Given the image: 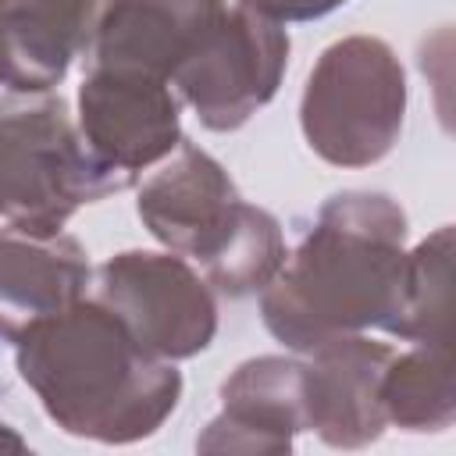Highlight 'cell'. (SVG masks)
<instances>
[{
  "instance_id": "obj_16",
  "label": "cell",
  "mask_w": 456,
  "mask_h": 456,
  "mask_svg": "<svg viewBox=\"0 0 456 456\" xmlns=\"http://www.w3.org/2000/svg\"><path fill=\"white\" fill-rule=\"evenodd\" d=\"M235 4L249 7L260 18L289 25V21H317V18L331 14V11H338L346 0H235Z\"/></svg>"
},
{
  "instance_id": "obj_6",
  "label": "cell",
  "mask_w": 456,
  "mask_h": 456,
  "mask_svg": "<svg viewBox=\"0 0 456 456\" xmlns=\"http://www.w3.org/2000/svg\"><path fill=\"white\" fill-rule=\"evenodd\" d=\"M289 46L285 25L228 4L200 46L178 64L171 89L203 128L235 132L274 100L289 68Z\"/></svg>"
},
{
  "instance_id": "obj_4",
  "label": "cell",
  "mask_w": 456,
  "mask_h": 456,
  "mask_svg": "<svg viewBox=\"0 0 456 456\" xmlns=\"http://www.w3.org/2000/svg\"><path fill=\"white\" fill-rule=\"evenodd\" d=\"M128 175L100 164L53 93H7L0 100V217L14 228L61 232L86 203L132 189Z\"/></svg>"
},
{
  "instance_id": "obj_12",
  "label": "cell",
  "mask_w": 456,
  "mask_h": 456,
  "mask_svg": "<svg viewBox=\"0 0 456 456\" xmlns=\"http://www.w3.org/2000/svg\"><path fill=\"white\" fill-rule=\"evenodd\" d=\"M224 7L228 0H110L100 14L89 64L171 86L178 64L200 46Z\"/></svg>"
},
{
  "instance_id": "obj_5",
  "label": "cell",
  "mask_w": 456,
  "mask_h": 456,
  "mask_svg": "<svg viewBox=\"0 0 456 456\" xmlns=\"http://www.w3.org/2000/svg\"><path fill=\"white\" fill-rule=\"evenodd\" d=\"M406 121V71L378 36L321 50L299 100L306 146L331 167H370L392 153Z\"/></svg>"
},
{
  "instance_id": "obj_3",
  "label": "cell",
  "mask_w": 456,
  "mask_h": 456,
  "mask_svg": "<svg viewBox=\"0 0 456 456\" xmlns=\"http://www.w3.org/2000/svg\"><path fill=\"white\" fill-rule=\"evenodd\" d=\"M135 214L164 249L196 260L207 285L228 299L264 292L289 256L278 217L246 203L228 171L189 139L139 185Z\"/></svg>"
},
{
  "instance_id": "obj_15",
  "label": "cell",
  "mask_w": 456,
  "mask_h": 456,
  "mask_svg": "<svg viewBox=\"0 0 456 456\" xmlns=\"http://www.w3.org/2000/svg\"><path fill=\"white\" fill-rule=\"evenodd\" d=\"M385 335L413 346H452V228L442 224L406 249L399 310Z\"/></svg>"
},
{
  "instance_id": "obj_8",
  "label": "cell",
  "mask_w": 456,
  "mask_h": 456,
  "mask_svg": "<svg viewBox=\"0 0 456 456\" xmlns=\"http://www.w3.org/2000/svg\"><path fill=\"white\" fill-rule=\"evenodd\" d=\"M75 125L86 150L132 182L185 139L182 103L167 82L100 64L82 75Z\"/></svg>"
},
{
  "instance_id": "obj_7",
  "label": "cell",
  "mask_w": 456,
  "mask_h": 456,
  "mask_svg": "<svg viewBox=\"0 0 456 456\" xmlns=\"http://www.w3.org/2000/svg\"><path fill=\"white\" fill-rule=\"evenodd\" d=\"M96 299L160 360H192L217 335L214 289L178 253L125 249L96 267Z\"/></svg>"
},
{
  "instance_id": "obj_2",
  "label": "cell",
  "mask_w": 456,
  "mask_h": 456,
  "mask_svg": "<svg viewBox=\"0 0 456 456\" xmlns=\"http://www.w3.org/2000/svg\"><path fill=\"white\" fill-rule=\"evenodd\" d=\"M11 349L18 378L71 438L142 442L164 428L182 399V370L146 353L96 296L32 321Z\"/></svg>"
},
{
  "instance_id": "obj_14",
  "label": "cell",
  "mask_w": 456,
  "mask_h": 456,
  "mask_svg": "<svg viewBox=\"0 0 456 456\" xmlns=\"http://www.w3.org/2000/svg\"><path fill=\"white\" fill-rule=\"evenodd\" d=\"M378 399L385 420L399 431L435 435L456 420V381H452V346H413L392 353Z\"/></svg>"
},
{
  "instance_id": "obj_11",
  "label": "cell",
  "mask_w": 456,
  "mask_h": 456,
  "mask_svg": "<svg viewBox=\"0 0 456 456\" xmlns=\"http://www.w3.org/2000/svg\"><path fill=\"white\" fill-rule=\"evenodd\" d=\"M110 0H0V86L50 93L89 57Z\"/></svg>"
},
{
  "instance_id": "obj_10",
  "label": "cell",
  "mask_w": 456,
  "mask_h": 456,
  "mask_svg": "<svg viewBox=\"0 0 456 456\" xmlns=\"http://www.w3.org/2000/svg\"><path fill=\"white\" fill-rule=\"evenodd\" d=\"M306 431L303 363L292 356H253L221 385V413L196 435L200 452H292Z\"/></svg>"
},
{
  "instance_id": "obj_17",
  "label": "cell",
  "mask_w": 456,
  "mask_h": 456,
  "mask_svg": "<svg viewBox=\"0 0 456 456\" xmlns=\"http://www.w3.org/2000/svg\"><path fill=\"white\" fill-rule=\"evenodd\" d=\"M0 452H28V442L7 420H0Z\"/></svg>"
},
{
  "instance_id": "obj_9",
  "label": "cell",
  "mask_w": 456,
  "mask_h": 456,
  "mask_svg": "<svg viewBox=\"0 0 456 456\" xmlns=\"http://www.w3.org/2000/svg\"><path fill=\"white\" fill-rule=\"evenodd\" d=\"M392 360V346L360 335H338L303 353V413L306 431H314L331 449H367L374 445L388 420L378 399L381 374Z\"/></svg>"
},
{
  "instance_id": "obj_13",
  "label": "cell",
  "mask_w": 456,
  "mask_h": 456,
  "mask_svg": "<svg viewBox=\"0 0 456 456\" xmlns=\"http://www.w3.org/2000/svg\"><path fill=\"white\" fill-rule=\"evenodd\" d=\"M89 281L93 267L75 235L0 228V346H11L32 321L86 299Z\"/></svg>"
},
{
  "instance_id": "obj_1",
  "label": "cell",
  "mask_w": 456,
  "mask_h": 456,
  "mask_svg": "<svg viewBox=\"0 0 456 456\" xmlns=\"http://www.w3.org/2000/svg\"><path fill=\"white\" fill-rule=\"evenodd\" d=\"M406 210L388 192L346 189L321 203L303 242L260 292V321L292 353L388 328L406 271Z\"/></svg>"
}]
</instances>
